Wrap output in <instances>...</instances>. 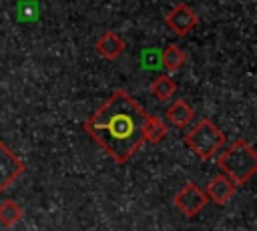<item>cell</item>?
<instances>
[{"label":"cell","mask_w":257,"mask_h":231,"mask_svg":"<svg viewBox=\"0 0 257 231\" xmlns=\"http://www.w3.org/2000/svg\"><path fill=\"white\" fill-rule=\"evenodd\" d=\"M165 117H167V121H169L173 127L183 129V127H187V125L193 121L195 110L189 106V102H187V100L179 98V100H175V102H173V104L167 108Z\"/></svg>","instance_id":"obj_9"},{"label":"cell","mask_w":257,"mask_h":231,"mask_svg":"<svg viewBox=\"0 0 257 231\" xmlns=\"http://www.w3.org/2000/svg\"><path fill=\"white\" fill-rule=\"evenodd\" d=\"M173 203H175V207H177L185 217H195V215H199V213L205 209V205L209 203V199H207L205 191H203L199 185H195L193 181H189V183H185V185L175 193Z\"/></svg>","instance_id":"obj_4"},{"label":"cell","mask_w":257,"mask_h":231,"mask_svg":"<svg viewBox=\"0 0 257 231\" xmlns=\"http://www.w3.org/2000/svg\"><path fill=\"white\" fill-rule=\"evenodd\" d=\"M22 215H24V211L16 201L6 199L0 203V223L4 227H14L16 223H20Z\"/></svg>","instance_id":"obj_13"},{"label":"cell","mask_w":257,"mask_h":231,"mask_svg":"<svg viewBox=\"0 0 257 231\" xmlns=\"http://www.w3.org/2000/svg\"><path fill=\"white\" fill-rule=\"evenodd\" d=\"M167 135H169L167 125H165L159 117L149 114V117H147V125H145V141H149V143L157 145V143H161Z\"/></svg>","instance_id":"obj_12"},{"label":"cell","mask_w":257,"mask_h":231,"mask_svg":"<svg viewBox=\"0 0 257 231\" xmlns=\"http://www.w3.org/2000/svg\"><path fill=\"white\" fill-rule=\"evenodd\" d=\"M237 191V185L223 173H219L217 177H213L209 183H207V189H205V195L209 201L217 203V205H225L233 199Z\"/></svg>","instance_id":"obj_7"},{"label":"cell","mask_w":257,"mask_h":231,"mask_svg":"<svg viewBox=\"0 0 257 231\" xmlns=\"http://www.w3.org/2000/svg\"><path fill=\"white\" fill-rule=\"evenodd\" d=\"M24 161L6 143L0 141V191H6L24 173Z\"/></svg>","instance_id":"obj_5"},{"label":"cell","mask_w":257,"mask_h":231,"mask_svg":"<svg viewBox=\"0 0 257 231\" xmlns=\"http://www.w3.org/2000/svg\"><path fill=\"white\" fill-rule=\"evenodd\" d=\"M165 24L177 34V36H187L197 24H199V16L193 12V8L189 4H177L173 6L167 14H165Z\"/></svg>","instance_id":"obj_6"},{"label":"cell","mask_w":257,"mask_h":231,"mask_svg":"<svg viewBox=\"0 0 257 231\" xmlns=\"http://www.w3.org/2000/svg\"><path fill=\"white\" fill-rule=\"evenodd\" d=\"M151 94L155 96V98H159V100H167V98H171L173 94H175V90H177V82L169 76V74H159L153 82H151Z\"/></svg>","instance_id":"obj_11"},{"label":"cell","mask_w":257,"mask_h":231,"mask_svg":"<svg viewBox=\"0 0 257 231\" xmlns=\"http://www.w3.org/2000/svg\"><path fill=\"white\" fill-rule=\"evenodd\" d=\"M217 167L235 185H243L257 171V153L245 139H237L221 153V157L217 159Z\"/></svg>","instance_id":"obj_2"},{"label":"cell","mask_w":257,"mask_h":231,"mask_svg":"<svg viewBox=\"0 0 257 231\" xmlns=\"http://www.w3.org/2000/svg\"><path fill=\"white\" fill-rule=\"evenodd\" d=\"M94 50H96L104 60H116V58L124 52V40H122L116 32L108 30V32H104L102 36H98V40H96V44H94Z\"/></svg>","instance_id":"obj_8"},{"label":"cell","mask_w":257,"mask_h":231,"mask_svg":"<svg viewBox=\"0 0 257 231\" xmlns=\"http://www.w3.org/2000/svg\"><path fill=\"white\" fill-rule=\"evenodd\" d=\"M185 60H187L185 50L177 44H167L165 50L161 52V64L167 72H177L185 64Z\"/></svg>","instance_id":"obj_10"},{"label":"cell","mask_w":257,"mask_h":231,"mask_svg":"<svg viewBox=\"0 0 257 231\" xmlns=\"http://www.w3.org/2000/svg\"><path fill=\"white\" fill-rule=\"evenodd\" d=\"M147 117L149 112L126 90H114L82 129L116 165H124L145 143Z\"/></svg>","instance_id":"obj_1"},{"label":"cell","mask_w":257,"mask_h":231,"mask_svg":"<svg viewBox=\"0 0 257 231\" xmlns=\"http://www.w3.org/2000/svg\"><path fill=\"white\" fill-rule=\"evenodd\" d=\"M185 145L199 159L209 161L225 147V133H221V129L211 119H201L185 135Z\"/></svg>","instance_id":"obj_3"}]
</instances>
